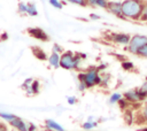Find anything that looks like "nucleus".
Here are the masks:
<instances>
[{
	"label": "nucleus",
	"mask_w": 147,
	"mask_h": 131,
	"mask_svg": "<svg viewBox=\"0 0 147 131\" xmlns=\"http://www.w3.org/2000/svg\"><path fill=\"white\" fill-rule=\"evenodd\" d=\"M87 87H86V85L84 84V83H82V82H78V90L80 91V92H83V91H85Z\"/></svg>",
	"instance_id": "obj_33"
},
{
	"label": "nucleus",
	"mask_w": 147,
	"mask_h": 131,
	"mask_svg": "<svg viewBox=\"0 0 147 131\" xmlns=\"http://www.w3.org/2000/svg\"><path fill=\"white\" fill-rule=\"evenodd\" d=\"M90 17H91V20H100V15H98V14H91L90 15Z\"/></svg>",
	"instance_id": "obj_36"
},
{
	"label": "nucleus",
	"mask_w": 147,
	"mask_h": 131,
	"mask_svg": "<svg viewBox=\"0 0 147 131\" xmlns=\"http://www.w3.org/2000/svg\"><path fill=\"white\" fill-rule=\"evenodd\" d=\"M145 0H124L122 1V13L126 20L140 21L144 8Z\"/></svg>",
	"instance_id": "obj_1"
},
{
	"label": "nucleus",
	"mask_w": 147,
	"mask_h": 131,
	"mask_svg": "<svg viewBox=\"0 0 147 131\" xmlns=\"http://www.w3.org/2000/svg\"><path fill=\"white\" fill-rule=\"evenodd\" d=\"M32 83H33V79L32 78H26L24 80V83L22 84V88L28 94H32Z\"/></svg>",
	"instance_id": "obj_13"
},
{
	"label": "nucleus",
	"mask_w": 147,
	"mask_h": 131,
	"mask_svg": "<svg viewBox=\"0 0 147 131\" xmlns=\"http://www.w3.org/2000/svg\"><path fill=\"white\" fill-rule=\"evenodd\" d=\"M28 5V15L29 16H37L38 15V10H37V7H36V5L33 3V2H29V3H26Z\"/></svg>",
	"instance_id": "obj_16"
},
{
	"label": "nucleus",
	"mask_w": 147,
	"mask_h": 131,
	"mask_svg": "<svg viewBox=\"0 0 147 131\" xmlns=\"http://www.w3.org/2000/svg\"><path fill=\"white\" fill-rule=\"evenodd\" d=\"M11 131H15V130H11Z\"/></svg>",
	"instance_id": "obj_39"
},
{
	"label": "nucleus",
	"mask_w": 147,
	"mask_h": 131,
	"mask_svg": "<svg viewBox=\"0 0 147 131\" xmlns=\"http://www.w3.org/2000/svg\"><path fill=\"white\" fill-rule=\"evenodd\" d=\"M32 52H33L34 56H36L38 60H40V61H45L46 59H48L46 52H45L44 49H41L40 47H32Z\"/></svg>",
	"instance_id": "obj_12"
},
{
	"label": "nucleus",
	"mask_w": 147,
	"mask_h": 131,
	"mask_svg": "<svg viewBox=\"0 0 147 131\" xmlns=\"http://www.w3.org/2000/svg\"><path fill=\"white\" fill-rule=\"evenodd\" d=\"M74 61H75V53L71 51H64L61 54L60 67L65 70H71L74 69Z\"/></svg>",
	"instance_id": "obj_4"
},
{
	"label": "nucleus",
	"mask_w": 147,
	"mask_h": 131,
	"mask_svg": "<svg viewBox=\"0 0 147 131\" xmlns=\"http://www.w3.org/2000/svg\"><path fill=\"white\" fill-rule=\"evenodd\" d=\"M38 126L34 124V123H28V131H37Z\"/></svg>",
	"instance_id": "obj_31"
},
{
	"label": "nucleus",
	"mask_w": 147,
	"mask_h": 131,
	"mask_svg": "<svg viewBox=\"0 0 147 131\" xmlns=\"http://www.w3.org/2000/svg\"><path fill=\"white\" fill-rule=\"evenodd\" d=\"M118 105H119V107H121L122 109H127V106H129L130 103H129L124 98H122V99L118 101Z\"/></svg>",
	"instance_id": "obj_27"
},
{
	"label": "nucleus",
	"mask_w": 147,
	"mask_h": 131,
	"mask_svg": "<svg viewBox=\"0 0 147 131\" xmlns=\"http://www.w3.org/2000/svg\"><path fill=\"white\" fill-rule=\"evenodd\" d=\"M107 10L110 14L115 15L116 17H118L121 20H126L123 16V13H122V2H118V1H109L108 7H107Z\"/></svg>",
	"instance_id": "obj_6"
},
{
	"label": "nucleus",
	"mask_w": 147,
	"mask_h": 131,
	"mask_svg": "<svg viewBox=\"0 0 147 131\" xmlns=\"http://www.w3.org/2000/svg\"><path fill=\"white\" fill-rule=\"evenodd\" d=\"M48 2L52 7H54L56 9H62V7H63V3L60 0H48Z\"/></svg>",
	"instance_id": "obj_20"
},
{
	"label": "nucleus",
	"mask_w": 147,
	"mask_h": 131,
	"mask_svg": "<svg viewBox=\"0 0 147 131\" xmlns=\"http://www.w3.org/2000/svg\"><path fill=\"white\" fill-rule=\"evenodd\" d=\"M122 98H123V95H122L121 93L115 92V93H113V94L109 97V103H111V105H114V103H118V101H119Z\"/></svg>",
	"instance_id": "obj_17"
},
{
	"label": "nucleus",
	"mask_w": 147,
	"mask_h": 131,
	"mask_svg": "<svg viewBox=\"0 0 147 131\" xmlns=\"http://www.w3.org/2000/svg\"><path fill=\"white\" fill-rule=\"evenodd\" d=\"M139 88H140V90H141V91H142V92H144V93L147 95V79H146V80L142 83V85H141Z\"/></svg>",
	"instance_id": "obj_32"
},
{
	"label": "nucleus",
	"mask_w": 147,
	"mask_h": 131,
	"mask_svg": "<svg viewBox=\"0 0 147 131\" xmlns=\"http://www.w3.org/2000/svg\"><path fill=\"white\" fill-rule=\"evenodd\" d=\"M9 125L14 128L15 131H28V123L18 116H16L11 122H9Z\"/></svg>",
	"instance_id": "obj_9"
},
{
	"label": "nucleus",
	"mask_w": 147,
	"mask_h": 131,
	"mask_svg": "<svg viewBox=\"0 0 147 131\" xmlns=\"http://www.w3.org/2000/svg\"><path fill=\"white\" fill-rule=\"evenodd\" d=\"M138 116H139V118H141L140 123H146L147 124V103L144 107H141Z\"/></svg>",
	"instance_id": "obj_15"
},
{
	"label": "nucleus",
	"mask_w": 147,
	"mask_h": 131,
	"mask_svg": "<svg viewBox=\"0 0 147 131\" xmlns=\"http://www.w3.org/2000/svg\"><path fill=\"white\" fill-rule=\"evenodd\" d=\"M108 3H109V1H108V0H98V1H96V7H100V8H105V9H107Z\"/></svg>",
	"instance_id": "obj_25"
},
{
	"label": "nucleus",
	"mask_w": 147,
	"mask_h": 131,
	"mask_svg": "<svg viewBox=\"0 0 147 131\" xmlns=\"http://www.w3.org/2000/svg\"><path fill=\"white\" fill-rule=\"evenodd\" d=\"M124 120H125V122H126L127 124L133 123V115H132V113H131L130 110L125 111V114H124Z\"/></svg>",
	"instance_id": "obj_21"
},
{
	"label": "nucleus",
	"mask_w": 147,
	"mask_h": 131,
	"mask_svg": "<svg viewBox=\"0 0 147 131\" xmlns=\"http://www.w3.org/2000/svg\"><path fill=\"white\" fill-rule=\"evenodd\" d=\"M147 44V36H144V34H134L131 37V40L129 43V45L126 46L127 51L131 53V54H137L138 51Z\"/></svg>",
	"instance_id": "obj_3"
},
{
	"label": "nucleus",
	"mask_w": 147,
	"mask_h": 131,
	"mask_svg": "<svg viewBox=\"0 0 147 131\" xmlns=\"http://www.w3.org/2000/svg\"><path fill=\"white\" fill-rule=\"evenodd\" d=\"M28 33L32 38L38 39V40H41V41H47L48 40V34L40 28H30L28 30Z\"/></svg>",
	"instance_id": "obj_8"
},
{
	"label": "nucleus",
	"mask_w": 147,
	"mask_h": 131,
	"mask_svg": "<svg viewBox=\"0 0 147 131\" xmlns=\"http://www.w3.org/2000/svg\"><path fill=\"white\" fill-rule=\"evenodd\" d=\"M45 129L46 131H65V129L60 123L52 118H47L45 121Z\"/></svg>",
	"instance_id": "obj_10"
},
{
	"label": "nucleus",
	"mask_w": 147,
	"mask_h": 131,
	"mask_svg": "<svg viewBox=\"0 0 147 131\" xmlns=\"http://www.w3.org/2000/svg\"><path fill=\"white\" fill-rule=\"evenodd\" d=\"M122 68L124 70H131L134 68V64L131 62V61H123L122 62Z\"/></svg>",
	"instance_id": "obj_22"
},
{
	"label": "nucleus",
	"mask_w": 147,
	"mask_h": 131,
	"mask_svg": "<svg viewBox=\"0 0 147 131\" xmlns=\"http://www.w3.org/2000/svg\"><path fill=\"white\" fill-rule=\"evenodd\" d=\"M48 64L52 67V68H59L60 67V61H61V54L59 53H54L52 52L51 55L48 56Z\"/></svg>",
	"instance_id": "obj_11"
},
{
	"label": "nucleus",
	"mask_w": 147,
	"mask_h": 131,
	"mask_svg": "<svg viewBox=\"0 0 147 131\" xmlns=\"http://www.w3.org/2000/svg\"><path fill=\"white\" fill-rule=\"evenodd\" d=\"M137 55L142 56V57H147V44H146V45H144V46L138 51Z\"/></svg>",
	"instance_id": "obj_24"
},
{
	"label": "nucleus",
	"mask_w": 147,
	"mask_h": 131,
	"mask_svg": "<svg viewBox=\"0 0 147 131\" xmlns=\"http://www.w3.org/2000/svg\"><path fill=\"white\" fill-rule=\"evenodd\" d=\"M140 21L147 22V1H146V3H145V8H144V11H142V15H141Z\"/></svg>",
	"instance_id": "obj_29"
},
{
	"label": "nucleus",
	"mask_w": 147,
	"mask_h": 131,
	"mask_svg": "<svg viewBox=\"0 0 147 131\" xmlns=\"http://www.w3.org/2000/svg\"><path fill=\"white\" fill-rule=\"evenodd\" d=\"M123 98H124L129 103H138V102H142V101H144L138 88L127 90V91L123 94Z\"/></svg>",
	"instance_id": "obj_5"
},
{
	"label": "nucleus",
	"mask_w": 147,
	"mask_h": 131,
	"mask_svg": "<svg viewBox=\"0 0 147 131\" xmlns=\"http://www.w3.org/2000/svg\"><path fill=\"white\" fill-rule=\"evenodd\" d=\"M7 38H8V34H7L6 32H3V33L1 34V38H0V39H1V40H6Z\"/></svg>",
	"instance_id": "obj_37"
},
{
	"label": "nucleus",
	"mask_w": 147,
	"mask_h": 131,
	"mask_svg": "<svg viewBox=\"0 0 147 131\" xmlns=\"http://www.w3.org/2000/svg\"><path fill=\"white\" fill-rule=\"evenodd\" d=\"M0 131H9V130H8V126L5 123H1L0 122Z\"/></svg>",
	"instance_id": "obj_35"
},
{
	"label": "nucleus",
	"mask_w": 147,
	"mask_h": 131,
	"mask_svg": "<svg viewBox=\"0 0 147 131\" xmlns=\"http://www.w3.org/2000/svg\"><path fill=\"white\" fill-rule=\"evenodd\" d=\"M101 80L102 77L100 76V71L95 67H91L86 71L78 74V82L84 83L87 88H91L95 85H101Z\"/></svg>",
	"instance_id": "obj_2"
},
{
	"label": "nucleus",
	"mask_w": 147,
	"mask_h": 131,
	"mask_svg": "<svg viewBox=\"0 0 147 131\" xmlns=\"http://www.w3.org/2000/svg\"><path fill=\"white\" fill-rule=\"evenodd\" d=\"M109 39L118 45H129L130 40H131V36L127 33H111L109 36Z\"/></svg>",
	"instance_id": "obj_7"
},
{
	"label": "nucleus",
	"mask_w": 147,
	"mask_h": 131,
	"mask_svg": "<svg viewBox=\"0 0 147 131\" xmlns=\"http://www.w3.org/2000/svg\"><path fill=\"white\" fill-rule=\"evenodd\" d=\"M16 117V115H14V114H10V113H5V111H0V118H2L3 121H6V122H11L14 118Z\"/></svg>",
	"instance_id": "obj_18"
},
{
	"label": "nucleus",
	"mask_w": 147,
	"mask_h": 131,
	"mask_svg": "<svg viewBox=\"0 0 147 131\" xmlns=\"http://www.w3.org/2000/svg\"><path fill=\"white\" fill-rule=\"evenodd\" d=\"M67 102L69 103V105H75L76 102H77V98L76 97H74V95H70V97H68L67 98Z\"/></svg>",
	"instance_id": "obj_30"
},
{
	"label": "nucleus",
	"mask_w": 147,
	"mask_h": 131,
	"mask_svg": "<svg viewBox=\"0 0 147 131\" xmlns=\"http://www.w3.org/2000/svg\"><path fill=\"white\" fill-rule=\"evenodd\" d=\"M142 131H147V126H146V128H145V129H144Z\"/></svg>",
	"instance_id": "obj_38"
},
{
	"label": "nucleus",
	"mask_w": 147,
	"mask_h": 131,
	"mask_svg": "<svg viewBox=\"0 0 147 131\" xmlns=\"http://www.w3.org/2000/svg\"><path fill=\"white\" fill-rule=\"evenodd\" d=\"M96 1H98V0H86V3H87V6L96 7Z\"/></svg>",
	"instance_id": "obj_34"
},
{
	"label": "nucleus",
	"mask_w": 147,
	"mask_h": 131,
	"mask_svg": "<svg viewBox=\"0 0 147 131\" xmlns=\"http://www.w3.org/2000/svg\"><path fill=\"white\" fill-rule=\"evenodd\" d=\"M17 10L20 14L24 15V14H28V5L24 3V2H20L18 6H17Z\"/></svg>",
	"instance_id": "obj_19"
},
{
	"label": "nucleus",
	"mask_w": 147,
	"mask_h": 131,
	"mask_svg": "<svg viewBox=\"0 0 147 131\" xmlns=\"http://www.w3.org/2000/svg\"><path fill=\"white\" fill-rule=\"evenodd\" d=\"M71 3H75V5H78V6H87L86 3V0H67Z\"/></svg>",
	"instance_id": "obj_28"
},
{
	"label": "nucleus",
	"mask_w": 147,
	"mask_h": 131,
	"mask_svg": "<svg viewBox=\"0 0 147 131\" xmlns=\"http://www.w3.org/2000/svg\"><path fill=\"white\" fill-rule=\"evenodd\" d=\"M52 52H54V53H59V54H62V53H63V48L61 47V45H59V44H54V45H53V47H52Z\"/></svg>",
	"instance_id": "obj_26"
},
{
	"label": "nucleus",
	"mask_w": 147,
	"mask_h": 131,
	"mask_svg": "<svg viewBox=\"0 0 147 131\" xmlns=\"http://www.w3.org/2000/svg\"><path fill=\"white\" fill-rule=\"evenodd\" d=\"M39 86H40L39 80L33 79V83H32V94H37L39 92Z\"/></svg>",
	"instance_id": "obj_23"
},
{
	"label": "nucleus",
	"mask_w": 147,
	"mask_h": 131,
	"mask_svg": "<svg viewBox=\"0 0 147 131\" xmlns=\"http://www.w3.org/2000/svg\"><path fill=\"white\" fill-rule=\"evenodd\" d=\"M96 126H98V122H95V121H86V122H84L82 124V128L85 131H91Z\"/></svg>",
	"instance_id": "obj_14"
}]
</instances>
